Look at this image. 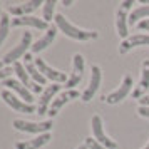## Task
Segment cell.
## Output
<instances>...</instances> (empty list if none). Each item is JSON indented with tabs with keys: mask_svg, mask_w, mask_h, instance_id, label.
<instances>
[{
	"mask_svg": "<svg viewBox=\"0 0 149 149\" xmlns=\"http://www.w3.org/2000/svg\"><path fill=\"white\" fill-rule=\"evenodd\" d=\"M54 22H55V27L59 29L64 35H67L69 39H72V40L89 42V40H95L99 37V34L95 30H86V29H81L77 25H74V24H70L62 14L55 15Z\"/></svg>",
	"mask_w": 149,
	"mask_h": 149,
	"instance_id": "1",
	"label": "cell"
},
{
	"mask_svg": "<svg viewBox=\"0 0 149 149\" xmlns=\"http://www.w3.org/2000/svg\"><path fill=\"white\" fill-rule=\"evenodd\" d=\"M30 47H32V34L30 32H24L20 42L10 52H7V54L3 55V64L7 67H12V64L19 62V59H24V55L27 54V50Z\"/></svg>",
	"mask_w": 149,
	"mask_h": 149,
	"instance_id": "2",
	"label": "cell"
},
{
	"mask_svg": "<svg viewBox=\"0 0 149 149\" xmlns=\"http://www.w3.org/2000/svg\"><path fill=\"white\" fill-rule=\"evenodd\" d=\"M132 0H124L119 3V7L116 10V30L122 40H126L127 35V29H129V10L132 7Z\"/></svg>",
	"mask_w": 149,
	"mask_h": 149,
	"instance_id": "3",
	"label": "cell"
},
{
	"mask_svg": "<svg viewBox=\"0 0 149 149\" xmlns=\"http://www.w3.org/2000/svg\"><path fill=\"white\" fill-rule=\"evenodd\" d=\"M14 129L20 131V132H32V134H45V132H50L52 129V119L49 121H42V122H32V121H24V119H15L12 122Z\"/></svg>",
	"mask_w": 149,
	"mask_h": 149,
	"instance_id": "4",
	"label": "cell"
},
{
	"mask_svg": "<svg viewBox=\"0 0 149 149\" xmlns=\"http://www.w3.org/2000/svg\"><path fill=\"white\" fill-rule=\"evenodd\" d=\"M91 127H92V136L99 144H102L106 149H117V142L114 139H111L106 131H104V124H102V117L99 114L92 116V121H91Z\"/></svg>",
	"mask_w": 149,
	"mask_h": 149,
	"instance_id": "5",
	"label": "cell"
},
{
	"mask_svg": "<svg viewBox=\"0 0 149 149\" xmlns=\"http://www.w3.org/2000/svg\"><path fill=\"white\" fill-rule=\"evenodd\" d=\"M131 91H132V77L129 74H126L124 79H122V82H121V86L116 89V91H112L111 94L102 95V101L107 102V104H117V102L124 101L131 94Z\"/></svg>",
	"mask_w": 149,
	"mask_h": 149,
	"instance_id": "6",
	"label": "cell"
},
{
	"mask_svg": "<svg viewBox=\"0 0 149 149\" xmlns=\"http://www.w3.org/2000/svg\"><path fill=\"white\" fill-rule=\"evenodd\" d=\"M0 97L5 101V104H7L8 107H12L14 111H17V112H25V114H37V109H35L32 104H27L25 101L19 99V97H17L15 94H12L10 91H2Z\"/></svg>",
	"mask_w": 149,
	"mask_h": 149,
	"instance_id": "7",
	"label": "cell"
},
{
	"mask_svg": "<svg viewBox=\"0 0 149 149\" xmlns=\"http://www.w3.org/2000/svg\"><path fill=\"white\" fill-rule=\"evenodd\" d=\"M82 94H79V91H75V89H65L64 92H61V94L55 97L54 101H52V104H50V107H49V112L47 114L50 116V119L52 117H55V116L59 114V111H61L65 104H69L70 101H74V99H77V97H81Z\"/></svg>",
	"mask_w": 149,
	"mask_h": 149,
	"instance_id": "8",
	"label": "cell"
},
{
	"mask_svg": "<svg viewBox=\"0 0 149 149\" xmlns=\"http://www.w3.org/2000/svg\"><path fill=\"white\" fill-rule=\"evenodd\" d=\"M84 70H86V61L81 54H75L72 57V72L69 75L67 82H65V89H74L84 77Z\"/></svg>",
	"mask_w": 149,
	"mask_h": 149,
	"instance_id": "9",
	"label": "cell"
},
{
	"mask_svg": "<svg viewBox=\"0 0 149 149\" xmlns=\"http://www.w3.org/2000/svg\"><path fill=\"white\" fill-rule=\"evenodd\" d=\"M35 65H37V69L40 70V74L47 79V81H52L54 84H62V82H67V75H65V72H61V70H57V69L50 67L47 62L44 61V59H35Z\"/></svg>",
	"mask_w": 149,
	"mask_h": 149,
	"instance_id": "10",
	"label": "cell"
},
{
	"mask_svg": "<svg viewBox=\"0 0 149 149\" xmlns=\"http://www.w3.org/2000/svg\"><path fill=\"white\" fill-rule=\"evenodd\" d=\"M61 84H50L44 89V92L40 94V99H39V104H37V114L39 116H45L49 112V107L55 99V94L61 91Z\"/></svg>",
	"mask_w": 149,
	"mask_h": 149,
	"instance_id": "11",
	"label": "cell"
},
{
	"mask_svg": "<svg viewBox=\"0 0 149 149\" xmlns=\"http://www.w3.org/2000/svg\"><path fill=\"white\" fill-rule=\"evenodd\" d=\"M101 81H102V70L99 65H92L91 67V81H89V86L86 87V91L82 92L81 99L84 102H91L92 101V97L95 95L97 92V89L101 86Z\"/></svg>",
	"mask_w": 149,
	"mask_h": 149,
	"instance_id": "12",
	"label": "cell"
},
{
	"mask_svg": "<svg viewBox=\"0 0 149 149\" xmlns=\"http://www.w3.org/2000/svg\"><path fill=\"white\" fill-rule=\"evenodd\" d=\"M142 45H149V34H134L119 44V54L126 55L132 49L142 47Z\"/></svg>",
	"mask_w": 149,
	"mask_h": 149,
	"instance_id": "13",
	"label": "cell"
},
{
	"mask_svg": "<svg viewBox=\"0 0 149 149\" xmlns=\"http://www.w3.org/2000/svg\"><path fill=\"white\" fill-rule=\"evenodd\" d=\"M14 74L19 77V81H20L30 92H35V94H39V92L42 94V92H44V91H42V86H39L37 82H34L30 79V75H29V72L25 70V67H24L22 62H15L14 64Z\"/></svg>",
	"mask_w": 149,
	"mask_h": 149,
	"instance_id": "14",
	"label": "cell"
},
{
	"mask_svg": "<svg viewBox=\"0 0 149 149\" xmlns=\"http://www.w3.org/2000/svg\"><path fill=\"white\" fill-rule=\"evenodd\" d=\"M12 25L14 27H32V29H37V30H45V32L50 29L44 19H39V17H34V15L15 17V19H12Z\"/></svg>",
	"mask_w": 149,
	"mask_h": 149,
	"instance_id": "15",
	"label": "cell"
},
{
	"mask_svg": "<svg viewBox=\"0 0 149 149\" xmlns=\"http://www.w3.org/2000/svg\"><path fill=\"white\" fill-rule=\"evenodd\" d=\"M57 32H59V29L55 27V25H52V27L49 29V30H47V32H45L44 35H42L39 40L32 44L30 50H32L34 54H39V52H42V50H45V49H47L49 45H52V42L55 40V37H57Z\"/></svg>",
	"mask_w": 149,
	"mask_h": 149,
	"instance_id": "16",
	"label": "cell"
},
{
	"mask_svg": "<svg viewBox=\"0 0 149 149\" xmlns=\"http://www.w3.org/2000/svg\"><path fill=\"white\" fill-rule=\"evenodd\" d=\"M149 89V61H144L141 65V79L137 82L136 89L132 91V97L134 99H141L142 94Z\"/></svg>",
	"mask_w": 149,
	"mask_h": 149,
	"instance_id": "17",
	"label": "cell"
},
{
	"mask_svg": "<svg viewBox=\"0 0 149 149\" xmlns=\"http://www.w3.org/2000/svg\"><path fill=\"white\" fill-rule=\"evenodd\" d=\"M24 67H25V70L29 72V75H30V79H32V81L37 82L39 86H45L47 79L40 74V70H39V69H37V65H35L34 57H32L30 54L24 55Z\"/></svg>",
	"mask_w": 149,
	"mask_h": 149,
	"instance_id": "18",
	"label": "cell"
},
{
	"mask_svg": "<svg viewBox=\"0 0 149 149\" xmlns=\"http://www.w3.org/2000/svg\"><path fill=\"white\" fill-rule=\"evenodd\" d=\"M44 5L42 0H30V2H25V3H20V5H14V7L8 8V14L15 15V17H25L30 12H34L37 8Z\"/></svg>",
	"mask_w": 149,
	"mask_h": 149,
	"instance_id": "19",
	"label": "cell"
},
{
	"mask_svg": "<svg viewBox=\"0 0 149 149\" xmlns=\"http://www.w3.org/2000/svg\"><path fill=\"white\" fill-rule=\"evenodd\" d=\"M3 86H7L8 89H12L15 94H19V95H20V99H24L27 104H32V101H34V95H32V92H30V91H29V89L25 87L20 81L7 79V81H3Z\"/></svg>",
	"mask_w": 149,
	"mask_h": 149,
	"instance_id": "20",
	"label": "cell"
},
{
	"mask_svg": "<svg viewBox=\"0 0 149 149\" xmlns=\"http://www.w3.org/2000/svg\"><path fill=\"white\" fill-rule=\"evenodd\" d=\"M50 139H52L50 132H45V134L37 136V137H34V139H27V141L17 142L15 148L17 149H40V148H44L45 144H49Z\"/></svg>",
	"mask_w": 149,
	"mask_h": 149,
	"instance_id": "21",
	"label": "cell"
},
{
	"mask_svg": "<svg viewBox=\"0 0 149 149\" xmlns=\"http://www.w3.org/2000/svg\"><path fill=\"white\" fill-rule=\"evenodd\" d=\"M146 17H149V5L148 3L136 7L134 10L129 14V25L134 27V25H137L141 20H146Z\"/></svg>",
	"mask_w": 149,
	"mask_h": 149,
	"instance_id": "22",
	"label": "cell"
},
{
	"mask_svg": "<svg viewBox=\"0 0 149 149\" xmlns=\"http://www.w3.org/2000/svg\"><path fill=\"white\" fill-rule=\"evenodd\" d=\"M55 5H57V2H55V0H47V2H44V7H42V19L47 22V24L55 17V15H54Z\"/></svg>",
	"mask_w": 149,
	"mask_h": 149,
	"instance_id": "23",
	"label": "cell"
},
{
	"mask_svg": "<svg viewBox=\"0 0 149 149\" xmlns=\"http://www.w3.org/2000/svg\"><path fill=\"white\" fill-rule=\"evenodd\" d=\"M10 25H12V22L8 19V15L3 14L2 19H0V45H2L3 40L8 37V29H10Z\"/></svg>",
	"mask_w": 149,
	"mask_h": 149,
	"instance_id": "24",
	"label": "cell"
},
{
	"mask_svg": "<svg viewBox=\"0 0 149 149\" xmlns=\"http://www.w3.org/2000/svg\"><path fill=\"white\" fill-rule=\"evenodd\" d=\"M86 146H87V149H106L102 144L95 141L94 137H86Z\"/></svg>",
	"mask_w": 149,
	"mask_h": 149,
	"instance_id": "25",
	"label": "cell"
},
{
	"mask_svg": "<svg viewBox=\"0 0 149 149\" xmlns=\"http://www.w3.org/2000/svg\"><path fill=\"white\" fill-rule=\"evenodd\" d=\"M12 70H14V67H7L5 65V69L0 70V81H7L8 77L12 75Z\"/></svg>",
	"mask_w": 149,
	"mask_h": 149,
	"instance_id": "26",
	"label": "cell"
},
{
	"mask_svg": "<svg viewBox=\"0 0 149 149\" xmlns=\"http://www.w3.org/2000/svg\"><path fill=\"white\" fill-rule=\"evenodd\" d=\"M137 114L141 116V117H146V119H149V107L139 106V109H137Z\"/></svg>",
	"mask_w": 149,
	"mask_h": 149,
	"instance_id": "27",
	"label": "cell"
},
{
	"mask_svg": "<svg viewBox=\"0 0 149 149\" xmlns=\"http://www.w3.org/2000/svg\"><path fill=\"white\" fill-rule=\"evenodd\" d=\"M136 27L139 29V30H146V32H149V19H146V20H141Z\"/></svg>",
	"mask_w": 149,
	"mask_h": 149,
	"instance_id": "28",
	"label": "cell"
},
{
	"mask_svg": "<svg viewBox=\"0 0 149 149\" xmlns=\"http://www.w3.org/2000/svg\"><path fill=\"white\" fill-rule=\"evenodd\" d=\"M139 106H144V107H149V95H142L139 99Z\"/></svg>",
	"mask_w": 149,
	"mask_h": 149,
	"instance_id": "29",
	"label": "cell"
},
{
	"mask_svg": "<svg viewBox=\"0 0 149 149\" xmlns=\"http://www.w3.org/2000/svg\"><path fill=\"white\" fill-rule=\"evenodd\" d=\"M72 3H74L72 0H64V2H62V5H64V7H70Z\"/></svg>",
	"mask_w": 149,
	"mask_h": 149,
	"instance_id": "30",
	"label": "cell"
},
{
	"mask_svg": "<svg viewBox=\"0 0 149 149\" xmlns=\"http://www.w3.org/2000/svg\"><path fill=\"white\" fill-rule=\"evenodd\" d=\"M2 69H5L3 67V61H0V70H2Z\"/></svg>",
	"mask_w": 149,
	"mask_h": 149,
	"instance_id": "31",
	"label": "cell"
},
{
	"mask_svg": "<svg viewBox=\"0 0 149 149\" xmlns=\"http://www.w3.org/2000/svg\"><path fill=\"white\" fill-rule=\"evenodd\" d=\"M77 149H87V146L84 144V146H79V148H77Z\"/></svg>",
	"mask_w": 149,
	"mask_h": 149,
	"instance_id": "32",
	"label": "cell"
},
{
	"mask_svg": "<svg viewBox=\"0 0 149 149\" xmlns=\"http://www.w3.org/2000/svg\"><path fill=\"white\" fill-rule=\"evenodd\" d=\"M2 15L3 14H2V3H0V19H2Z\"/></svg>",
	"mask_w": 149,
	"mask_h": 149,
	"instance_id": "33",
	"label": "cell"
},
{
	"mask_svg": "<svg viewBox=\"0 0 149 149\" xmlns=\"http://www.w3.org/2000/svg\"><path fill=\"white\" fill-rule=\"evenodd\" d=\"M142 149H149V142H148V144H146V146H144Z\"/></svg>",
	"mask_w": 149,
	"mask_h": 149,
	"instance_id": "34",
	"label": "cell"
}]
</instances>
